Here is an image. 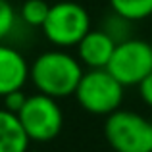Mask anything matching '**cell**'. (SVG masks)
Wrapping results in <instances>:
<instances>
[{"instance_id":"cell-9","label":"cell","mask_w":152,"mask_h":152,"mask_svg":"<svg viewBox=\"0 0 152 152\" xmlns=\"http://www.w3.org/2000/svg\"><path fill=\"white\" fill-rule=\"evenodd\" d=\"M29 137L23 131L19 118L8 110H0V152H27Z\"/></svg>"},{"instance_id":"cell-18","label":"cell","mask_w":152,"mask_h":152,"mask_svg":"<svg viewBox=\"0 0 152 152\" xmlns=\"http://www.w3.org/2000/svg\"><path fill=\"white\" fill-rule=\"evenodd\" d=\"M150 45H152V41H150Z\"/></svg>"},{"instance_id":"cell-6","label":"cell","mask_w":152,"mask_h":152,"mask_svg":"<svg viewBox=\"0 0 152 152\" xmlns=\"http://www.w3.org/2000/svg\"><path fill=\"white\" fill-rule=\"evenodd\" d=\"M106 69L123 87H139L152 73V45L137 37L115 45Z\"/></svg>"},{"instance_id":"cell-12","label":"cell","mask_w":152,"mask_h":152,"mask_svg":"<svg viewBox=\"0 0 152 152\" xmlns=\"http://www.w3.org/2000/svg\"><path fill=\"white\" fill-rule=\"evenodd\" d=\"M48 0H23L21 8H19V19L29 27H42L48 18Z\"/></svg>"},{"instance_id":"cell-8","label":"cell","mask_w":152,"mask_h":152,"mask_svg":"<svg viewBox=\"0 0 152 152\" xmlns=\"http://www.w3.org/2000/svg\"><path fill=\"white\" fill-rule=\"evenodd\" d=\"M115 50V42L100 29H91L77 45V60L89 69H106Z\"/></svg>"},{"instance_id":"cell-3","label":"cell","mask_w":152,"mask_h":152,"mask_svg":"<svg viewBox=\"0 0 152 152\" xmlns=\"http://www.w3.org/2000/svg\"><path fill=\"white\" fill-rule=\"evenodd\" d=\"M125 87L108 69H87L73 96L93 115H110L121 108Z\"/></svg>"},{"instance_id":"cell-13","label":"cell","mask_w":152,"mask_h":152,"mask_svg":"<svg viewBox=\"0 0 152 152\" xmlns=\"http://www.w3.org/2000/svg\"><path fill=\"white\" fill-rule=\"evenodd\" d=\"M18 23V14L8 0H0V42L12 35Z\"/></svg>"},{"instance_id":"cell-7","label":"cell","mask_w":152,"mask_h":152,"mask_svg":"<svg viewBox=\"0 0 152 152\" xmlns=\"http://www.w3.org/2000/svg\"><path fill=\"white\" fill-rule=\"evenodd\" d=\"M29 81V64L18 48L0 42V98L21 91Z\"/></svg>"},{"instance_id":"cell-2","label":"cell","mask_w":152,"mask_h":152,"mask_svg":"<svg viewBox=\"0 0 152 152\" xmlns=\"http://www.w3.org/2000/svg\"><path fill=\"white\" fill-rule=\"evenodd\" d=\"M46 41L56 48H71L91 31V15L87 8L73 0H58L50 4V12L41 27Z\"/></svg>"},{"instance_id":"cell-4","label":"cell","mask_w":152,"mask_h":152,"mask_svg":"<svg viewBox=\"0 0 152 152\" xmlns=\"http://www.w3.org/2000/svg\"><path fill=\"white\" fill-rule=\"evenodd\" d=\"M104 137L114 152H152V121L119 108L104 119Z\"/></svg>"},{"instance_id":"cell-11","label":"cell","mask_w":152,"mask_h":152,"mask_svg":"<svg viewBox=\"0 0 152 152\" xmlns=\"http://www.w3.org/2000/svg\"><path fill=\"white\" fill-rule=\"evenodd\" d=\"M110 10L131 21H142L152 15V0H108Z\"/></svg>"},{"instance_id":"cell-17","label":"cell","mask_w":152,"mask_h":152,"mask_svg":"<svg viewBox=\"0 0 152 152\" xmlns=\"http://www.w3.org/2000/svg\"><path fill=\"white\" fill-rule=\"evenodd\" d=\"M48 2H50V0H48ZM56 2H58V0H56Z\"/></svg>"},{"instance_id":"cell-10","label":"cell","mask_w":152,"mask_h":152,"mask_svg":"<svg viewBox=\"0 0 152 152\" xmlns=\"http://www.w3.org/2000/svg\"><path fill=\"white\" fill-rule=\"evenodd\" d=\"M98 29L104 31L115 45H121V42L129 41V39H135V35H133L135 33V21H131V19L123 18V15L115 14L112 10L102 18Z\"/></svg>"},{"instance_id":"cell-1","label":"cell","mask_w":152,"mask_h":152,"mask_svg":"<svg viewBox=\"0 0 152 152\" xmlns=\"http://www.w3.org/2000/svg\"><path fill=\"white\" fill-rule=\"evenodd\" d=\"M83 73L81 62L62 48L42 52L29 66V79L37 93L56 100L75 94Z\"/></svg>"},{"instance_id":"cell-16","label":"cell","mask_w":152,"mask_h":152,"mask_svg":"<svg viewBox=\"0 0 152 152\" xmlns=\"http://www.w3.org/2000/svg\"><path fill=\"white\" fill-rule=\"evenodd\" d=\"M27 152H41V150H27Z\"/></svg>"},{"instance_id":"cell-14","label":"cell","mask_w":152,"mask_h":152,"mask_svg":"<svg viewBox=\"0 0 152 152\" xmlns=\"http://www.w3.org/2000/svg\"><path fill=\"white\" fill-rule=\"evenodd\" d=\"M2 100H4V110H8V112H12V114L18 115L19 112H21L23 104L27 102V94L23 93V89L21 91H14V93L2 96Z\"/></svg>"},{"instance_id":"cell-5","label":"cell","mask_w":152,"mask_h":152,"mask_svg":"<svg viewBox=\"0 0 152 152\" xmlns=\"http://www.w3.org/2000/svg\"><path fill=\"white\" fill-rule=\"evenodd\" d=\"M18 118L29 141L35 142L54 141L64 127V112L58 100L41 93L27 96V102L23 104Z\"/></svg>"},{"instance_id":"cell-15","label":"cell","mask_w":152,"mask_h":152,"mask_svg":"<svg viewBox=\"0 0 152 152\" xmlns=\"http://www.w3.org/2000/svg\"><path fill=\"white\" fill-rule=\"evenodd\" d=\"M139 94H141V100L152 108V73L139 85Z\"/></svg>"}]
</instances>
